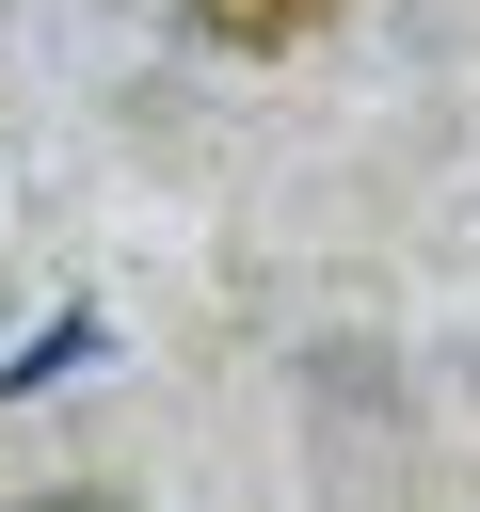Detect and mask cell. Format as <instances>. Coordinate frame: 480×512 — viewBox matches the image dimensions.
<instances>
[{
  "label": "cell",
  "mask_w": 480,
  "mask_h": 512,
  "mask_svg": "<svg viewBox=\"0 0 480 512\" xmlns=\"http://www.w3.org/2000/svg\"><path fill=\"white\" fill-rule=\"evenodd\" d=\"M192 16H208L224 48H304V32L336 16V0H192Z\"/></svg>",
  "instance_id": "cell-1"
},
{
  "label": "cell",
  "mask_w": 480,
  "mask_h": 512,
  "mask_svg": "<svg viewBox=\"0 0 480 512\" xmlns=\"http://www.w3.org/2000/svg\"><path fill=\"white\" fill-rule=\"evenodd\" d=\"M16 512H128V496H16Z\"/></svg>",
  "instance_id": "cell-2"
}]
</instances>
